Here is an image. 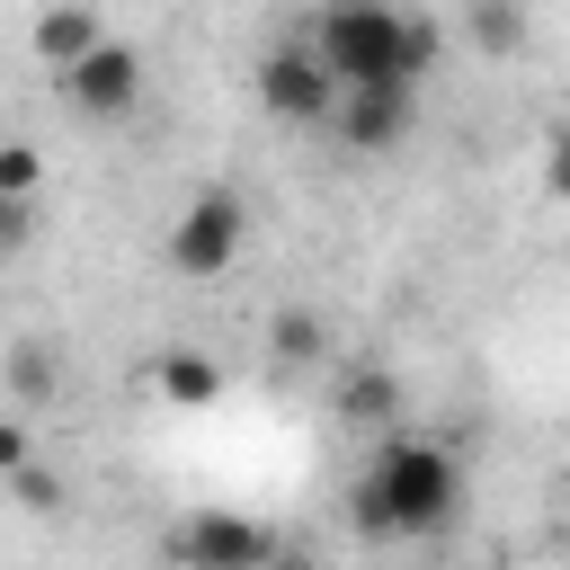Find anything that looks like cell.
I'll use <instances>...</instances> for the list:
<instances>
[{
  "mask_svg": "<svg viewBox=\"0 0 570 570\" xmlns=\"http://www.w3.org/2000/svg\"><path fill=\"white\" fill-rule=\"evenodd\" d=\"M472 45H481V53H517V45H525V9H517V0H481V9H472Z\"/></svg>",
  "mask_w": 570,
  "mask_h": 570,
  "instance_id": "12",
  "label": "cell"
},
{
  "mask_svg": "<svg viewBox=\"0 0 570 570\" xmlns=\"http://www.w3.org/2000/svg\"><path fill=\"white\" fill-rule=\"evenodd\" d=\"M27 223H36V214H27V196H0V249H18V240H27Z\"/></svg>",
  "mask_w": 570,
  "mask_h": 570,
  "instance_id": "17",
  "label": "cell"
},
{
  "mask_svg": "<svg viewBox=\"0 0 570 570\" xmlns=\"http://www.w3.org/2000/svg\"><path fill=\"white\" fill-rule=\"evenodd\" d=\"M223 356H205V347H160L151 356V392L169 401V410H214L223 401Z\"/></svg>",
  "mask_w": 570,
  "mask_h": 570,
  "instance_id": "8",
  "label": "cell"
},
{
  "mask_svg": "<svg viewBox=\"0 0 570 570\" xmlns=\"http://www.w3.org/2000/svg\"><path fill=\"white\" fill-rule=\"evenodd\" d=\"M27 454H36V445H27V428H18V419H9V410H0V481H9V472H18V463H27Z\"/></svg>",
  "mask_w": 570,
  "mask_h": 570,
  "instance_id": "16",
  "label": "cell"
},
{
  "mask_svg": "<svg viewBox=\"0 0 570 570\" xmlns=\"http://www.w3.org/2000/svg\"><path fill=\"white\" fill-rule=\"evenodd\" d=\"M36 187H45L36 142H0V196H27V205H36Z\"/></svg>",
  "mask_w": 570,
  "mask_h": 570,
  "instance_id": "14",
  "label": "cell"
},
{
  "mask_svg": "<svg viewBox=\"0 0 570 570\" xmlns=\"http://www.w3.org/2000/svg\"><path fill=\"white\" fill-rule=\"evenodd\" d=\"M0 374H9V392H18V401H45V392H53V356H45L36 338H27V347H9V365H0Z\"/></svg>",
  "mask_w": 570,
  "mask_h": 570,
  "instance_id": "13",
  "label": "cell"
},
{
  "mask_svg": "<svg viewBox=\"0 0 570 570\" xmlns=\"http://www.w3.org/2000/svg\"><path fill=\"white\" fill-rule=\"evenodd\" d=\"M410 116H419V89L410 80H374V89H338L330 98V125H338L347 151H392L410 134Z\"/></svg>",
  "mask_w": 570,
  "mask_h": 570,
  "instance_id": "6",
  "label": "cell"
},
{
  "mask_svg": "<svg viewBox=\"0 0 570 570\" xmlns=\"http://www.w3.org/2000/svg\"><path fill=\"white\" fill-rule=\"evenodd\" d=\"M240 240H249L240 196H232V187H205V196H187L178 223H169V267H178L187 285H214V276L240 258Z\"/></svg>",
  "mask_w": 570,
  "mask_h": 570,
  "instance_id": "3",
  "label": "cell"
},
{
  "mask_svg": "<svg viewBox=\"0 0 570 570\" xmlns=\"http://www.w3.org/2000/svg\"><path fill=\"white\" fill-rule=\"evenodd\" d=\"M330 401H338L347 428H392V419H401V374L356 356V365H338V392H330Z\"/></svg>",
  "mask_w": 570,
  "mask_h": 570,
  "instance_id": "9",
  "label": "cell"
},
{
  "mask_svg": "<svg viewBox=\"0 0 570 570\" xmlns=\"http://www.w3.org/2000/svg\"><path fill=\"white\" fill-rule=\"evenodd\" d=\"M312 53L338 89H374V80H410L401 71V9L392 0H330L312 27ZM419 89V80H410Z\"/></svg>",
  "mask_w": 570,
  "mask_h": 570,
  "instance_id": "2",
  "label": "cell"
},
{
  "mask_svg": "<svg viewBox=\"0 0 570 570\" xmlns=\"http://www.w3.org/2000/svg\"><path fill=\"white\" fill-rule=\"evenodd\" d=\"M330 98H338V80L321 71L312 45H276V53L258 62V107H267V116H285V125H321Z\"/></svg>",
  "mask_w": 570,
  "mask_h": 570,
  "instance_id": "5",
  "label": "cell"
},
{
  "mask_svg": "<svg viewBox=\"0 0 570 570\" xmlns=\"http://www.w3.org/2000/svg\"><path fill=\"white\" fill-rule=\"evenodd\" d=\"M98 36H107V27H98V9H89V0H53V9H36V36H27V45H36V62H45V71H62V62H80Z\"/></svg>",
  "mask_w": 570,
  "mask_h": 570,
  "instance_id": "10",
  "label": "cell"
},
{
  "mask_svg": "<svg viewBox=\"0 0 570 570\" xmlns=\"http://www.w3.org/2000/svg\"><path fill=\"white\" fill-rule=\"evenodd\" d=\"M169 552H178V561H205V570H258V561L276 552V534L249 525V517H187V525L169 534Z\"/></svg>",
  "mask_w": 570,
  "mask_h": 570,
  "instance_id": "7",
  "label": "cell"
},
{
  "mask_svg": "<svg viewBox=\"0 0 570 570\" xmlns=\"http://www.w3.org/2000/svg\"><path fill=\"white\" fill-rule=\"evenodd\" d=\"M9 490H18V508H53V499H62V481H53V472H45L36 454H27L18 472H9Z\"/></svg>",
  "mask_w": 570,
  "mask_h": 570,
  "instance_id": "15",
  "label": "cell"
},
{
  "mask_svg": "<svg viewBox=\"0 0 570 570\" xmlns=\"http://www.w3.org/2000/svg\"><path fill=\"white\" fill-rule=\"evenodd\" d=\"M454 508H463V472H454V454L436 436H383V454L365 463V481L347 499L365 543L436 534V525H454Z\"/></svg>",
  "mask_w": 570,
  "mask_h": 570,
  "instance_id": "1",
  "label": "cell"
},
{
  "mask_svg": "<svg viewBox=\"0 0 570 570\" xmlns=\"http://www.w3.org/2000/svg\"><path fill=\"white\" fill-rule=\"evenodd\" d=\"M53 89H62V107H71V116L116 125V116H134V107H142V53H134V45H116V36H98L80 62H62V71H53Z\"/></svg>",
  "mask_w": 570,
  "mask_h": 570,
  "instance_id": "4",
  "label": "cell"
},
{
  "mask_svg": "<svg viewBox=\"0 0 570 570\" xmlns=\"http://www.w3.org/2000/svg\"><path fill=\"white\" fill-rule=\"evenodd\" d=\"M267 356H276V365H321V356H330V330H321V312L285 303V312L267 321Z\"/></svg>",
  "mask_w": 570,
  "mask_h": 570,
  "instance_id": "11",
  "label": "cell"
}]
</instances>
